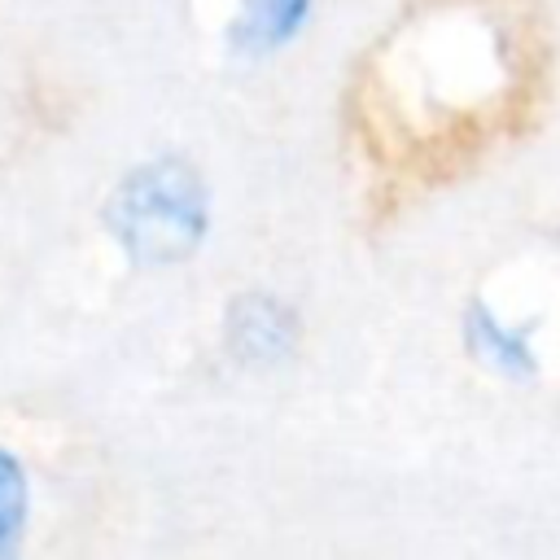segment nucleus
<instances>
[{"label":"nucleus","mask_w":560,"mask_h":560,"mask_svg":"<svg viewBox=\"0 0 560 560\" xmlns=\"http://www.w3.org/2000/svg\"><path fill=\"white\" fill-rule=\"evenodd\" d=\"M101 228L136 267L188 262L210 236V188L206 175L175 153L127 166L105 201Z\"/></svg>","instance_id":"obj_1"},{"label":"nucleus","mask_w":560,"mask_h":560,"mask_svg":"<svg viewBox=\"0 0 560 560\" xmlns=\"http://www.w3.org/2000/svg\"><path fill=\"white\" fill-rule=\"evenodd\" d=\"M298 311L267 289H245L223 306V346L245 368H276L298 350Z\"/></svg>","instance_id":"obj_2"},{"label":"nucleus","mask_w":560,"mask_h":560,"mask_svg":"<svg viewBox=\"0 0 560 560\" xmlns=\"http://www.w3.org/2000/svg\"><path fill=\"white\" fill-rule=\"evenodd\" d=\"M306 18L311 0H236V13L228 18V44L245 57H267L293 44Z\"/></svg>","instance_id":"obj_3"},{"label":"nucleus","mask_w":560,"mask_h":560,"mask_svg":"<svg viewBox=\"0 0 560 560\" xmlns=\"http://www.w3.org/2000/svg\"><path fill=\"white\" fill-rule=\"evenodd\" d=\"M464 346L481 368H490L503 381H525L538 368V359L529 350V337L521 328L503 324L486 302H472L464 311Z\"/></svg>","instance_id":"obj_4"},{"label":"nucleus","mask_w":560,"mask_h":560,"mask_svg":"<svg viewBox=\"0 0 560 560\" xmlns=\"http://www.w3.org/2000/svg\"><path fill=\"white\" fill-rule=\"evenodd\" d=\"M26 521H31V477H26V464L9 446H0V560L22 547Z\"/></svg>","instance_id":"obj_5"}]
</instances>
